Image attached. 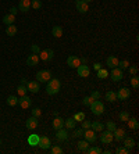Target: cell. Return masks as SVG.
<instances>
[{"label": "cell", "instance_id": "obj_32", "mask_svg": "<svg viewBox=\"0 0 139 154\" xmlns=\"http://www.w3.org/2000/svg\"><path fill=\"white\" fill-rule=\"evenodd\" d=\"M106 100L107 101H111V103H113V101H115L117 100V93H115V92H107L106 93Z\"/></svg>", "mask_w": 139, "mask_h": 154}, {"label": "cell", "instance_id": "obj_28", "mask_svg": "<svg viewBox=\"0 0 139 154\" xmlns=\"http://www.w3.org/2000/svg\"><path fill=\"white\" fill-rule=\"evenodd\" d=\"M52 35L54 36V38H61L63 36V28L58 25L53 26V29H52Z\"/></svg>", "mask_w": 139, "mask_h": 154}, {"label": "cell", "instance_id": "obj_20", "mask_svg": "<svg viewBox=\"0 0 139 154\" xmlns=\"http://www.w3.org/2000/svg\"><path fill=\"white\" fill-rule=\"evenodd\" d=\"M118 58L115 57V56H109L106 60V64L109 68H115V67H118Z\"/></svg>", "mask_w": 139, "mask_h": 154}, {"label": "cell", "instance_id": "obj_58", "mask_svg": "<svg viewBox=\"0 0 139 154\" xmlns=\"http://www.w3.org/2000/svg\"><path fill=\"white\" fill-rule=\"evenodd\" d=\"M31 2H32V0H31Z\"/></svg>", "mask_w": 139, "mask_h": 154}, {"label": "cell", "instance_id": "obj_51", "mask_svg": "<svg viewBox=\"0 0 139 154\" xmlns=\"http://www.w3.org/2000/svg\"><path fill=\"white\" fill-rule=\"evenodd\" d=\"M17 13H18V7H11V8H10V14L15 15Z\"/></svg>", "mask_w": 139, "mask_h": 154}, {"label": "cell", "instance_id": "obj_35", "mask_svg": "<svg viewBox=\"0 0 139 154\" xmlns=\"http://www.w3.org/2000/svg\"><path fill=\"white\" fill-rule=\"evenodd\" d=\"M131 86L134 88V89H138V88H139V78H138V75H132Z\"/></svg>", "mask_w": 139, "mask_h": 154}, {"label": "cell", "instance_id": "obj_14", "mask_svg": "<svg viewBox=\"0 0 139 154\" xmlns=\"http://www.w3.org/2000/svg\"><path fill=\"white\" fill-rule=\"evenodd\" d=\"M31 103H32V100H31L27 94H25V96H21L20 99H18V104H20V107L24 108V110H25V108L31 107Z\"/></svg>", "mask_w": 139, "mask_h": 154}, {"label": "cell", "instance_id": "obj_1", "mask_svg": "<svg viewBox=\"0 0 139 154\" xmlns=\"http://www.w3.org/2000/svg\"><path fill=\"white\" fill-rule=\"evenodd\" d=\"M46 85V93L53 96V94H57L61 89V82L58 81L57 78H52L50 81H47Z\"/></svg>", "mask_w": 139, "mask_h": 154}, {"label": "cell", "instance_id": "obj_17", "mask_svg": "<svg viewBox=\"0 0 139 154\" xmlns=\"http://www.w3.org/2000/svg\"><path fill=\"white\" fill-rule=\"evenodd\" d=\"M75 6H77V10H78L79 13H82V14L89 10V6H88V3H86V2H84V0H77Z\"/></svg>", "mask_w": 139, "mask_h": 154}, {"label": "cell", "instance_id": "obj_50", "mask_svg": "<svg viewBox=\"0 0 139 154\" xmlns=\"http://www.w3.org/2000/svg\"><path fill=\"white\" fill-rule=\"evenodd\" d=\"M31 50H32V53H35V54H39L40 49H39V46H38V45H32V46H31Z\"/></svg>", "mask_w": 139, "mask_h": 154}, {"label": "cell", "instance_id": "obj_4", "mask_svg": "<svg viewBox=\"0 0 139 154\" xmlns=\"http://www.w3.org/2000/svg\"><path fill=\"white\" fill-rule=\"evenodd\" d=\"M82 136L85 137L86 142H89V143H96L97 140V136H96V132L93 131V129H84V135Z\"/></svg>", "mask_w": 139, "mask_h": 154}, {"label": "cell", "instance_id": "obj_44", "mask_svg": "<svg viewBox=\"0 0 139 154\" xmlns=\"http://www.w3.org/2000/svg\"><path fill=\"white\" fill-rule=\"evenodd\" d=\"M92 101H93V99L90 96H88V97H84V100H82V104L84 106H86V107H89L90 104H92Z\"/></svg>", "mask_w": 139, "mask_h": 154}, {"label": "cell", "instance_id": "obj_7", "mask_svg": "<svg viewBox=\"0 0 139 154\" xmlns=\"http://www.w3.org/2000/svg\"><path fill=\"white\" fill-rule=\"evenodd\" d=\"M100 142L104 144H110L111 142H113V132H110V131H102V133H100Z\"/></svg>", "mask_w": 139, "mask_h": 154}, {"label": "cell", "instance_id": "obj_12", "mask_svg": "<svg viewBox=\"0 0 139 154\" xmlns=\"http://www.w3.org/2000/svg\"><path fill=\"white\" fill-rule=\"evenodd\" d=\"M77 72H78V75L81 76V78H86V76H89L90 69L86 64H81L78 68H77Z\"/></svg>", "mask_w": 139, "mask_h": 154}, {"label": "cell", "instance_id": "obj_9", "mask_svg": "<svg viewBox=\"0 0 139 154\" xmlns=\"http://www.w3.org/2000/svg\"><path fill=\"white\" fill-rule=\"evenodd\" d=\"M38 146H39L42 150H49L50 147H52V140H50L47 136H40Z\"/></svg>", "mask_w": 139, "mask_h": 154}, {"label": "cell", "instance_id": "obj_34", "mask_svg": "<svg viewBox=\"0 0 139 154\" xmlns=\"http://www.w3.org/2000/svg\"><path fill=\"white\" fill-rule=\"evenodd\" d=\"M27 92H28V89H27V86H25V85H20L17 88V93L20 94V97L25 96V94H27Z\"/></svg>", "mask_w": 139, "mask_h": 154}, {"label": "cell", "instance_id": "obj_26", "mask_svg": "<svg viewBox=\"0 0 139 154\" xmlns=\"http://www.w3.org/2000/svg\"><path fill=\"white\" fill-rule=\"evenodd\" d=\"M88 149H89V142H86V140H79L78 142V150L82 151V153H86Z\"/></svg>", "mask_w": 139, "mask_h": 154}, {"label": "cell", "instance_id": "obj_15", "mask_svg": "<svg viewBox=\"0 0 139 154\" xmlns=\"http://www.w3.org/2000/svg\"><path fill=\"white\" fill-rule=\"evenodd\" d=\"M67 64L68 67H71V68H78L79 65H81V60H79L77 56H70L67 58Z\"/></svg>", "mask_w": 139, "mask_h": 154}, {"label": "cell", "instance_id": "obj_55", "mask_svg": "<svg viewBox=\"0 0 139 154\" xmlns=\"http://www.w3.org/2000/svg\"><path fill=\"white\" fill-rule=\"evenodd\" d=\"M102 153H104V154H111V150H104V151H102Z\"/></svg>", "mask_w": 139, "mask_h": 154}, {"label": "cell", "instance_id": "obj_39", "mask_svg": "<svg viewBox=\"0 0 139 154\" xmlns=\"http://www.w3.org/2000/svg\"><path fill=\"white\" fill-rule=\"evenodd\" d=\"M127 69H128L129 75H138V71H139L138 65H131V67H128Z\"/></svg>", "mask_w": 139, "mask_h": 154}, {"label": "cell", "instance_id": "obj_37", "mask_svg": "<svg viewBox=\"0 0 139 154\" xmlns=\"http://www.w3.org/2000/svg\"><path fill=\"white\" fill-rule=\"evenodd\" d=\"M50 151H52V154H63L64 153V150H63L60 146H52L50 147Z\"/></svg>", "mask_w": 139, "mask_h": 154}, {"label": "cell", "instance_id": "obj_49", "mask_svg": "<svg viewBox=\"0 0 139 154\" xmlns=\"http://www.w3.org/2000/svg\"><path fill=\"white\" fill-rule=\"evenodd\" d=\"M81 124H82V129H89L90 128V121H86V119H84Z\"/></svg>", "mask_w": 139, "mask_h": 154}, {"label": "cell", "instance_id": "obj_6", "mask_svg": "<svg viewBox=\"0 0 139 154\" xmlns=\"http://www.w3.org/2000/svg\"><path fill=\"white\" fill-rule=\"evenodd\" d=\"M38 56H39V60H42V61H50V60H53V57H54V51L52 49H47V50L39 51Z\"/></svg>", "mask_w": 139, "mask_h": 154}, {"label": "cell", "instance_id": "obj_45", "mask_svg": "<svg viewBox=\"0 0 139 154\" xmlns=\"http://www.w3.org/2000/svg\"><path fill=\"white\" fill-rule=\"evenodd\" d=\"M82 135H84V129H82V128L81 129H75L74 133H72V137H81Z\"/></svg>", "mask_w": 139, "mask_h": 154}, {"label": "cell", "instance_id": "obj_13", "mask_svg": "<svg viewBox=\"0 0 139 154\" xmlns=\"http://www.w3.org/2000/svg\"><path fill=\"white\" fill-rule=\"evenodd\" d=\"M68 132H67V129L64 128H60L57 129V132H56V139L58 140V142H65V140L68 139Z\"/></svg>", "mask_w": 139, "mask_h": 154}, {"label": "cell", "instance_id": "obj_19", "mask_svg": "<svg viewBox=\"0 0 139 154\" xmlns=\"http://www.w3.org/2000/svg\"><path fill=\"white\" fill-rule=\"evenodd\" d=\"M52 125H53L54 131H57V129H60V128H64V119L61 118V117H58V115H56V118L53 119Z\"/></svg>", "mask_w": 139, "mask_h": 154}, {"label": "cell", "instance_id": "obj_24", "mask_svg": "<svg viewBox=\"0 0 139 154\" xmlns=\"http://www.w3.org/2000/svg\"><path fill=\"white\" fill-rule=\"evenodd\" d=\"M90 129H93L95 132H102L104 129V125L99 121H93V122H90Z\"/></svg>", "mask_w": 139, "mask_h": 154}, {"label": "cell", "instance_id": "obj_42", "mask_svg": "<svg viewBox=\"0 0 139 154\" xmlns=\"http://www.w3.org/2000/svg\"><path fill=\"white\" fill-rule=\"evenodd\" d=\"M128 118H129V114L127 111H122V112H120V121H122V122H127L128 121Z\"/></svg>", "mask_w": 139, "mask_h": 154}, {"label": "cell", "instance_id": "obj_36", "mask_svg": "<svg viewBox=\"0 0 139 154\" xmlns=\"http://www.w3.org/2000/svg\"><path fill=\"white\" fill-rule=\"evenodd\" d=\"M86 153L88 154H100L102 153V149H100V147H90L89 146V149H88V150H86Z\"/></svg>", "mask_w": 139, "mask_h": 154}, {"label": "cell", "instance_id": "obj_10", "mask_svg": "<svg viewBox=\"0 0 139 154\" xmlns=\"http://www.w3.org/2000/svg\"><path fill=\"white\" fill-rule=\"evenodd\" d=\"M25 86H27L28 92H31V93H38L40 89V83L38 81H29V82H27Z\"/></svg>", "mask_w": 139, "mask_h": 154}, {"label": "cell", "instance_id": "obj_3", "mask_svg": "<svg viewBox=\"0 0 139 154\" xmlns=\"http://www.w3.org/2000/svg\"><path fill=\"white\" fill-rule=\"evenodd\" d=\"M53 78L52 76V72L47 71V69H42V71H39L38 74H36V81L38 82H42V83H46L47 81H50V79Z\"/></svg>", "mask_w": 139, "mask_h": 154}, {"label": "cell", "instance_id": "obj_33", "mask_svg": "<svg viewBox=\"0 0 139 154\" xmlns=\"http://www.w3.org/2000/svg\"><path fill=\"white\" fill-rule=\"evenodd\" d=\"M97 78H100V79H104V78H107L109 76V71L107 69H104V68H100V69H97Z\"/></svg>", "mask_w": 139, "mask_h": 154}, {"label": "cell", "instance_id": "obj_30", "mask_svg": "<svg viewBox=\"0 0 139 154\" xmlns=\"http://www.w3.org/2000/svg\"><path fill=\"white\" fill-rule=\"evenodd\" d=\"M75 124H77V121H75L74 118H67L64 121V126L67 129H74L75 128Z\"/></svg>", "mask_w": 139, "mask_h": 154}, {"label": "cell", "instance_id": "obj_25", "mask_svg": "<svg viewBox=\"0 0 139 154\" xmlns=\"http://www.w3.org/2000/svg\"><path fill=\"white\" fill-rule=\"evenodd\" d=\"M3 22L6 24V25H11V24H14L15 22V15H13V14H6L3 17Z\"/></svg>", "mask_w": 139, "mask_h": 154}, {"label": "cell", "instance_id": "obj_21", "mask_svg": "<svg viewBox=\"0 0 139 154\" xmlns=\"http://www.w3.org/2000/svg\"><path fill=\"white\" fill-rule=\"evenodd\" d=\"M38 63H39V56L35 53H32L27 58V64H28L29 67H35V65H38Z\"/></svg>", "mask_w": 139, "mask_h": 154}, {"label": "cell", "instance_id": "obj_31", "mask_svg": "<svg viewBox=\"0 0 139 154\" xmlns=\"http://www.w3.org/2000/svg\"><path fill=\"white\" fill-rule=\"evenodd\" d=\"M17 104H18V97L17 96H8L7 97V106L14 107V106H17Z\"/></svg>", "mask_w": 139, "mask_h": 154}, {"label": "cell", "instance_id": "obj_46", "mask_svg": "<svg viewBox=\"0 0 139 154\" xmlns=\"http://www.w3.org/2000/svg\"><path fill=\"white\" fill-rule=\"evenodd\" d=\"M115 153L117 154H128L129 150L127 147H118V149H115Z\"/></svg>", "mask_w": 139, "mask_h": 154}, {"label": "cell", "instance_id": "obj_5", "mask_svg": "<svg viewBox=\"0 0 139 154\" xmlns=\"http://www.w3.org/2000/svg\"><path fill=\"white\" fill-rule=\"evenodd\" d=\"M110 78L111 81L114 82H120L122 78H124V74H122V69L115 67V68H111V74H110Z\"/></svg>", "mask_w": 139, "mask_h": 154}, {"label": "cell", "instance_id": "obj_2", "mask_svg": "<svg viewBox=\"0 0 139 154\" xmlns=\"http://www.w3.org/2000/svg\"><path fill=\"white\" fill-rule=\"evenodd\" d=\"M89 107H90V110H92V112L95 115H102L104 112V104L100 100H93Z\"/></svg>", "mask_w": 139, "mask_h": 154}, {"label": "cell", "instance_id": "obj_52", "mask_svg": "<svg viewBox=\"0 0 139 154\" xmlns=\"http://www.w3.org/2000/svg\"><path fill=\"white\" fill-rule=\"evenodd\" d=\"M102 68V64H100V63H95V64H93V69H95V71H97V69H100Z\"/></svg>", "mask_w": 139, "mask_h": 154}, {"label": "cell", "instance_id": "obj_23", "mask_svg": "<svg viewBox=\"0 0 139 154\" xmlns=\"http://www.w3.org/2000/svg\"><path fill=\"white\" fill-rule=\"evenodd\" d=\"M122 142H124V147H127L128 150H131V149H134V147L136 146L135 140L132 139V137H124V139H122Z\"/></svg>", "mask_w": 139, "mask_h": 154}, {"label": "cell", "instance_id": "obj_29", "mask_svg": "<svg viewBox=\"0 0 139 154\" xmlns=\"http://www.w3.org/2000/svg\"><path fill=\"white\" fill-rule=\"evenodd\" d=\"M17 26L14 25V24H11V25H7V28H6V33H7L8 36H14L15 33H17Z\"/></svg>", "mask_w": 139, "mask_h": 154}, {"label": "cell", "instance_id": "obj_27", "mask_svg": "<svg viewBox=\"0 0 139 154\" xmlns=\"http://www.w3.org/2000/svg\"><path fill=\"white\" fill-rule=\"evenodd\" d=\"M127 124H128V128L129 129H134V131H136V129L139 128V124H138V119H136V118H128Z\"/></svg>", "mask_w": 139, "mask_h": 154}, {"label": "cell", "instance_id": "obj_11", "mask_svg": "<svg viewBox=\"0 0 139 154\" xmlns=\"http://www.w3.org/2000/svg\"><path fill=\"white\" fill-rule=\"evenodd\" d=\"M38 125H39V121H38V117H29L28 119H27V122H25V126L29 129V131H33V129L38 128Z\"/></svg>", "mask_w": 139, "mask_h": 154}, {"label": "cell", "instance_id": "obj_57", "mask_svg": "<svg viewBox=\"0 0 139 154\" xmlns=\"http://www.w3.org/2000/svg\"><path fill=\"white\" fill-rule=\"evenodd\" d=\"M0 144H2V139H0Z\"/></svg>", "mask_w": 139, "mask_h": 154}, {"label": "cell", "instance_id": "obj_53", "mask_svg": "<svg viewBox=\"0 0 139 154\" xmlns=\"http://www.w3.org/2000/svg\"><path fill=\"white\" fill-rule=\"evenodd\" d=\"M81 60V64H88V58L86 57H82V58H79Z\"/></svg>", "mask_w": 139, "mask_h": 154}, {"label": "cell", "instance_id": "obj_18", "mask_svg": "<svg viewBox=\"0 0 139 154\" xmlns=\"http://www.w3.org/2000/svg\"><path fill=\"white\" fill-rule=\"evenodd\" d=\"M125 137V131L122 128H115L114 133H113V139H115L117 142H122V139Z\"/></svg>", "mask_w": 139, "mask_h": 154}, {"label": "cell", "instance_id": "obj_56", "mask_svg": "<svg viewBox=\"0 0 139 154\" xmlns=\"http://www.w3.org/2000/svg\"><path fill=\"white\" fill-rule=\"evenodd\" d=\"M84 2H86V3H90V2H93V0H84Z\"/></svg>", "mask_w": 139, "mask_h": 154}, {"label": "cell", "instance_id": "obj_40", "mask_svg": "<svg viewBox=\"0 0 139 154\" xmlns=\"http://www.w3.org/2000/svg\"><path fill=\"white\" fill-rule=\"evenodd\" d=\"M31 6H32V8H35V10H39V8H42V2H40V0H32V2H31Z\"/></svg>", "mask_w": 139, "mask_h": 154}, {"label": "cell", "instance_id": "obj_54", "mask_svg": "<svg viewBox=\"0 0 139 154\" xmlns=\"http://www.w3.org/2000/svg\"><path fill=\"white\" fill-rule=\"evenodd\" d=\"M27 82H28V81H27V78H22L21 79V85H27Z\"/></svg>", "mask_w": 139, "mask_h": 154}, {"label": "cell", "instance_id": "obj_41", "mask_svg": "<svg viewBox=\"0 0 139 154\" xmlns=\"http://www.w3.org/2000/svg\"><path fill=\"white\" fill-rule=\"evenodd\" d=\"M72 118H74L77 122H82L85 119V114H84V112H78V114H75Z\"/></svg>", "mask_w": 139, "mask_h": 154}, {"label": "cell", "instance_id": "obj_22", "mask_svg": "<svg viewBox=\"0 0 139 154\" xmlns=\"http://www.w3.org/2000/svg\"><path fill=\"white\" fill-rule=\"evenodd\" d=\"M39 135H36V133H32L31 136L28 137V143H29V146L31 147H35V146H38V143H39Z\"/></svg>", "mask_w": 139, "mask_h": 154}, {"label": "cell", "instance_id": "obj_47", "mask_svg": "<svg viewBox=\"0 0 139 154\" xmlns=\"http://www.w3.org/2000/svg\"><path fill=\"white\" fill-rule=\"evenodd\" d=\"M90 97H92L93 100H100V93L97 92V90H95V92H92V94H90Z\"/></svg>", "mask_w": 139, "mask_h": 154}, {"label": "cell", "instance_id": "obj_43", "mask_svg": "<svg viewBox=\"0 0 139 154\" xmlns=\"http://www.w3.org/2000/svg\"><path fill=\"white\" fill-rule=\"evenodd\" d=\"M118 67L121 69H127L129 67V63L127 60H122V61H118Z\"/></svg>", "mask_w": 139, "mask_h": 154}, {"label": "cell", "instance_id": "obj_48", "mask_svg": "<svg viewBox=\"0 0 139 154\" xmlns=\"http://www.w3.org/2000/svg\"><path fill=\"white\" fill-rule=\"evenodd\" d=\"M32 115L33 117H40V115H42V110H40V108H33Z\"/></svg>", "mask_w": 139, "mask_h": 154}, {"label": "cell", "instance_id": "obj_38", "mask_svg": "<svg viewBox=\"0 0 139 154\" xmlns=\"http://www.w3.org/2000/svg\"><path fill=\"white\" fill-rule=\"evenodd\" d=\"M106 128H107V131H110V132H114L115 128H117V125H115V122H113V121H107Z\"/></svg>", "mask_w": 139, "mask_h": 154}, {"label": "cell", "instance_id": "obj_8", "mask_svg": "<svg viewBox=\"0 0 139 154\" xmlns=\"http://www.w3.org/2000/svg\"><path fill=\"white\" fill-rule=\"evenodd\" d=\"M131 97V90L128 88H121L117 92V100H128Z\"/></svg>", "mask_w": 139, "mask_h": 154}, {"label": "cell", "instance_id": "obj_16", "mask_svg": "<svg viewBox=\"0 0 139 154\" xmlns=\"http://www.w3.org/2000/svg\"><path fill=\"white\" fill-rule=\"evenodd\" d=\"M29 8H31V0H20L18 10L21 11V13H28Z\"/></svg>", "mask_w": 139, "mask_h": 154}]
</instances>
